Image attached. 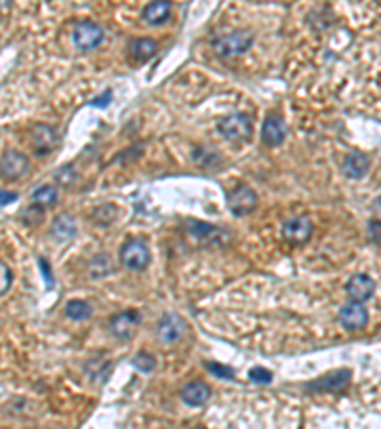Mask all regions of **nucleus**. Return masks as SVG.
<instances>
[{"label":"nucleus","instance_id":"0eeeda50","mask_svg":"<svg viewBox=\"0 0 381 429\" xmlns=\"http://www.w3.org/2000/svg\"><path fill=\"white\" fill-rule=\"evenodd\" d=\"M227 206L235 216H248L256 210L257 193L248 185L240 183L227 193Z\"/></svg>","mask_w":381,"mask_h":429},{"label":"nucleus","instance_id":"4468645a","mask_svg":"<svg viewBox=\"0 0 381 429\" xmlns=\"http://www.w3.org/2000/svg\"><path fill=\"white\" fill-rule=\"evenodd\" d=\"M286 134H288V128H286V122L280 115H269L263 122V128H261V140L269 147H276L286 140Z\"/></svg>","mask_w":381,"mask_h":429},{"label":"nucleus","instance_id":"b1692460","mask_svg":"<svg viewBox=\"0 0 381 429\" xmlns=\"http://www.w3.org/2000/svg\"><path fill=\"white\" fill-rule=\"evenodd\" d=\"M132 365L137 368L140 372L149 374V372H153V370L157 368V359L153 357L151 353H147V351H140V353L132 359Z\"/></svg>","mask_w":381,"mask_h":429},{"label":"nucleus","instance_id":"5701e85b","mask_svg":"<svg viewBox=\"0 0 381 429\" xmlns=\"http://www.w3.org/2000/svg\"><path fill=\"white\" fill-rule=\"evenodd\" d=\"M116 206L115 205H101L99 208L94 210V214H92V220H94V224L96 225H111L113 222L116 220Z\"/></svg>","mask_w":381,"mask_h":429},{"label":"nucleus","instance_id":"39448f33","mask_svg":"<svg viewBox=\"0 0 381 429\" xmlns=\"http://www.w3.org/2000/svg\"><path fill=\"white\" fill-rule=\"evenodd\" d=\"M73 42L82 52L94 50V48H98L103 42V29L99 27L96 21H92V19L79 21L75 25V29H73Z\"/></svg>","mask_w":381,"mask_h":429},{"label":"nucleus","instance_id":"aec40b11","mask_svg":"<svg viewBox=\"0 0 381 429\" xmlns=\"http://www.w3.org/2000/svg\"><path fill=\"white\" fill-rule=\"evenodd\" d=\"M185 224L189 227V235H193V237L200 239V241L213 242L218 241V239H222L223 231L218 229L215 225L204 224V222H198V220H189Z\"/></svg>","mask_w":381,"mask_h":429},{"label":"nucleus","instance_id":"2f4dec72","mask_svg":"<svg viewBox=\"0 0 381 429\" xmlns=\"http://www.w3.org/2000/svg\"><path fill=\"white\" fill-rule=\"evenodd\" d=\"M109 103H111V92H109V90H107V92H105V94H103V96H101V98L92 99V101H90V105H94V107H99V109L107 107Z\"/></svg>","mask_w":381,"mask_h":429},{"label":"nucleus","instance_id":"9d476101","mask_svg":"<svg viewBox=\"0 0 381 429\" xmlns=\"http://www.w3.org/2000/svg\"><path fill=\"white\" fill-rule=\"evenodd\" d=\"M187 332V322L183 317L176 313L164 315L157 324V336L159 340L166 341V343H176L179 341Z\"/></svg>","mask_w":381,"mask_h":429},{"label":"nucleus","instance_id":"9b49d317","mask_svg":"<svg viewBox=\"0 0 381 429\" xmlns=\"http://www.w3.org/2000/svg\"><path fill=\"white\" fill-rule=\"evenodd\" d=\"M313 235V222L307 216H295L286 220L283 225V237L292 244H303Z\"/></svg>","mask_w":381,"mask_h":429},{"label":"nucleus","instance_id":"1a4fd4ad","mask_svg":"<svg viewBox=\"0 0 381 429\" xmlns=\"http://www.w3.org/2000/svg\"><path fill=\"white\" fill-rule=\"evenodd\" d=\"M31 145L36 157H48L60 145V134L48 125H36L31 132Z\"/></svg>","mask_w":381,"mask_h":429},{"label":"nucleus","instance_id":"6e6552de","mask_svg":"<svg viewBox=\"0 0 381 429\" xmlns=\"http://www.w3.org/2000/svg\"><path fill=\"white\" fill-rule=\"evenodd\" d=\"M140 324H142V313L135 311V309H130V311L115 315L109 321V332L115 336L116 340L128 341L132 340L133 334L140 328Z\"/></svg>","mask_w":381,"mask_h":429},{"label":"nucleus","instance_id":"7c9ffc66","mask_svg":"<svg viewBox=\"0 0 381 429\" xmlns=\"http://www.w3.org/2000/svg\"><path fill=\"white\" fill-rule=\"evenodd\" d=\"M38 268H40V271H42V275H44L46 285L52 286L53 285V278H52L53 275H52V271H50V265H48V261H46L44 258L38 259Z\"/></svg>","mask_w":381,"mask_h":429},{"label":"nucleus","instance_id":"a878e982","mask_svg":"<svg viewBox=\"0 0 381 429\" xmlns=\"http://www.w3.org/2000/svg\"><path fill=\"white\" fill-rule=\"evenodd\" d=\"M23 222L27 225H40L44 222V208L38 205H31L23 214Z\"/></svg>","mask_w":381,"mask_h":429},{"label":"nucleus","instance_id":"cd10ccee","mask_svg":"<svg viewBox=\"0 0 381 429\" xmlns=\"http://www.w3.org/2000/svg\"><path fill=\"white\" fill-rule=\"evenodd\" d=\"M248 376H250V382H252V384H257V385L271 384V380H273V374H271L267 368H261V367L252 368Z\"/></svg>","mask_w":381,"mask_h":429},{"label":"nucleus","instance_id":"4be33fe9","mask_svg":"<svg viewBox=\"0 0 381 429\" xmlns=\"http://www.w3.org/2000/svg\"><path fill=\"white\" fill-rule=\"evenodd\" d=\"M31 200H33V205L42 206V208H46V206H53L57 203V189L53 187V185H42V187H38L33 191Z\"/></svg>","mask_w":381,"mask_h":429},{"label":"nucleus","instance_id":"6ab92c4d","mask_svg":"<svg viewBox=\"0 0 381 429\" xmlns=\"http://www.w3.org/2000/svg\"><path fill=\"white\" fill-rule=\"evenodd\" d=\"M172 14V4L166 0H157L151 2L147 8L143 10V19L149 23V25H162L166 23Z\"/></svg>","mask_w":381,"mask_h":429},{"label":"nucleus","instance_id":"c756f323","mask_svg":"<svg viewBox=\"0 0 381 429\" xmlns=\"http://www.w3.org/2000/svg\"><path fill=\"white\" fill-rule=\"evenodd\" d=\"M10 285H12V271L4 261H0V296L8 292Z\"/></svg>","mask_w":381,"mask_h":429},{"label":"nucleus","instance_id":"f3484780","mask_svg":"<svg viewBox=\"0 0 381 429\" xmlns=\"http://www.w3.org/2000/svg\"><path fill=\"white\" fill-rule=\"evenodd\" d=\"M212 395V389L208 385L200 382V380H195V382H189V384L181 389V399L185 404H191V406H202L208 402Z\"/></svg>","mask_w":381,"mask_h":429},{"label":"nucleus","instance_id":"f257e3e1","mask_svg":"<svg viewBox=\"0 0 381 429\" xmlns=\"http://www.w3.org/2000/svg\"><path fill=\"white\" fill-rule=\"evenodd\" d=\"M252 44H254V35L246 29H239V31H231V33L218 36L213 40V50L220 57L229 60V57H237L248 52Z\"/></svg>","mask_w":381,"mask_h":429},{"label":"nucleus","instance_id":"a211bd4d","mask_svg":"<svg viewBox=\"0 0 381 429\" xmlns=\"http://www.w3.org/2000/svg\"><path fill=\"white\" fill-rule=\"evenodd\" d=\"M157 52H159V44L149 36L130 40V55L135 62H149L153 55H157Z\"/></svg>","mask_w":381,"mask_h":429},{"label":"nucleus","instance_id":"f03ea898","mask_svg":"<svg viewBox=\"0 0 381 429\" xmlns=\"http://www.w3.org/2000/svg\"><path fill=\"white\" fill-rule=\"evenodd\" d=\"M218 130L227 142L246 143L254 134V120L248 113H233L222 118Z\"/></svg>","mask_w":381,"mask_h":429},{"label":"nucleus","instance_id":"412c9836","mask_svg":"<svg viewBox=\"0 0 381 429\" xmlns=\"http://www.w3.org/2000/svg\"><path fill=\"white\" fill-rule=\"evenodd\" d=\"M92 313H94L92 307L84 300H71V302H67V305H65V315L69 319H73V321H88Z\"/></svg>","mask_w":381,"mask_h":429},{"label":"nucleus","instance_id":"dca6fc26","mask_svg":"<svg viewBox=\"0 0 381 429\" xmlns=\"http://www.w3.org/2000/svg\"><path fill=\"white\" fill-rule=\"evenodd\" d=\"M77 231H79V227H77V222H75L73 216L60 214L53 218L52 237L57 242L73 241V239L77 237Z\"/></svg>","mask_w":381,"mask_h":429},{"label":"nucleus","instance_id":"393cba45","mask_svg":"<svg viewBox=\"0 0 381 429\" xmlns=\"http://www.w3.org/2000/svg\"><path fill=\"white\" fill-rule=\"evenodd\" d=\"M109 256L107 254H101L98 258L92 259V263H90V271H92V275L94 278H101L105 277L107 273L111 271V263H109Z\"/></svg>","mask_w":381,"mask_h":429},{"label":"nucleus","instance_id":"473e14b6","mask_svg":"<svg viewBox=\"0 0 381 429\" xmlns=\"http://www.w3.org/2000/svg\"><path fill=\"white\" fill-rule=\"evenodd\" d=\"M18 195L16 193H6V191H0V205H8L12 200H16Z\"/></svg>","mask_w":381,"mask_h":429},{"label":"nucleus","instance_id":"2eb2a0df","mask_svg":"<svg viewBox=\"0 0 381 429\" xmlns=\"http://www.w3.org/2000/svg\"><path fill=\"white\" fill-rule=\"evenodd\" d=\"M370 170V159L364 153H349L341 164V172L349 179H363Z\"/></svg>","mask_w":381,"mask_h":429},{"label":"nucleus","instance_id":"bb28decb","mask_svg":"<svg viewBox=\"0 0 381 429\" xmlns=\"http://www.w3.org/2000/svg\"><path fill=\"white\" fill-rule=\"evenodd\" d=\"M206 368L215 378H222V380H233L235 378V370L227 365H222V363H206Z\"/></svg>","mask_w":381,"mask_h":429},{"label":"nucleus","instance_id":"72a5a7b5","mask_svg":"<svg viewBox=\"0 0 381 429\" xmlns=\"http://www.w3.org/2000/svg\"><path fill=\"white\" fill-rule=\"evenodd\" d=\"M370 229H372V239H376V244H380V222L376 220L370 224Z\"/></svg>","mask_w":381,"mask_h":429},{"label":"nucleus","instance_id":"c85d7f7f","mask_svg":"<svg viewBox=\"0 0 381 429\" xmlns=\"http://www.w3.org/2000/svg\"><path fill=\"white\" fill-rule=\"evenodd\" d=\"M55 179H57L62 185H71L73 181L77 179V172H75L73 166H63V168H60V172L55 174Z\"/></svg>","mask_w":381,"mask_h":429},{"label":"nucleus","instance_id":"f8f14e48","mask_svg":"<svg viewBox=\"0 0 381 429\" xmlns=\"http://www.w3.org/2000/svg\"><path fill=\"white\" fill-rule=\"evenodd\" d=\"M368 309L364 307L363 304H356V302H351L347 304L341 311H339V322L341 326L349 332H356L363 330L364 326L368 324Z\"/></svg>","mask_w":381,"mask_h":429},{"label":"nucleus","instance_id":"ddd939ff","mask_svg":"<svg viewBox=\"0 0 381 429\" xmlns=\"http://www.w3.org/2000/svg\"><path fill=\"white\" fill-rule=\"evenodd\" d=\"M373 292H376V283L366 273L353 275V277L349 278V283H347V294L351 296V300L356 302V304H363V302L372 300Z\"/></svg>","mask_w":381,"mask_h":429},{"label":"nucleus","instance_id":"20e7f679","mask_svg":"<svg viewBox=\"0 0 381 429\" xmlns=\"http://www.w3.org/2000/svg\"><path fill=\"white\" fill-rule=\"evenodd\" d=\"M31 170L29 157L16 149H8L0 157V178L6 181H16L27 176Z\"/></svg>","mask_w":381,"mask_h":429},{"label":"nucleus","instance_id":"f704fd0d","mask_svg":"<svg viewBox=\"0 0 381 429\" xmlns=\"http://www.w3.org/2000/svg\"><path fill=\"white\" fill-rule=\"evenodd\" d=\"M195 429H204V428H195Z\"/></svg>","mask_w":381,"mask_h":429},{"label":"nucleus","instance_id":"423d86ee","mask_svg":"<svg viewBox=\"0 0 381 429\" xmlns=\"http://www.w3.org/2000/svg\"><path fill=\"white\" fill-rule=\"evenodd\" d=\"M351 378H353V372L349 368H339V370L320 376L319 380L307 384V391H313V393H337V391H343L347 385L351 384Z\"/></svg>","mask_w":381,"mask_h":429},{"label":"nucleus","instance_id":"7ed1b4c3","mask_svg":"<svg viewBox=\"0 0 381 429\" xmlns=\"http://www.w3.org/2000/svg\"><path fill=\"white\" fill-rule=\"evenodd\" d=\"M118 259L126 269L130 271H143L149 268L151 263V250L147 246V242L142 239H132L122 244V248L118 252Z\"/></svg>","mask_w":381,"mask_h":429}]
</instances>
